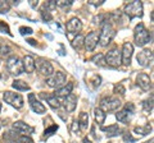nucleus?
<instances>
[{"instance_id":"obj_33","label":"nucleus","mask_w":154,"mask_h":143,"mask_svg":"<svg viewBox=\"0 0 154 143\" xmlns=\"http://www.w3.org/2000/svg\"><path fill=\"white\" fill-rule=\"evenodd\" d=\"M11 10V3L0 0V13H8Z\"/></svg>"},{"instance_id":"obj_19","label":"nucleus","mask_w":154,"mask_h":143,"mask_svg":"<svg viewBox=\"0 0 154 143\" xmlns=\"http://www.w3.org/2000/svg\"><path fill=\"white\" fill-rule=\"evenodd\" d=\"M22 64H23V70H26L27 73H32V72H35V59H33L31 55L23 56Z\"/></svg>"},{"instance_id":"obj_44","label":"nucleus","mask_w":154,"mask_h":143,"mask_svg":"<svg viewBox=\"0 0 154 143\" xmlns=\"http://www.w3.org/2000/svg\"><path fill=\"white\" fill-rule=\"evenodd\" d=\"M27 42H28L30 45H33V46L36 45V41H35V40H27Z\"/></svg>"},{"instance_id":"obj_13","label":"nucleus","mask_w":154,"mask_h":143,"mask_svg":"<svg viewBox=\"0 0 154 143\" xmlns=\"http://www.w3.org/2000/svg\"><path fill=\"white\" fill-rule=\"evenodd\" d=\"M136 59H137V63L141 66H146L153 60V51L150 49H144L137 54Z\"/></svg>"},{"instance_id":"obj_10","label":"nucleus","mask_w":154,"mask_h":143,"mask_svg":"<svg viewBox=\"0 0 154 143\" xmlns=\"http://www.w3.org/2000/svg\"><path fill=\"white\" fill-rule=\"evenodd\" d=\"M134 54V45L131 42H125L122 46V51H121V61L125 65H130L131 64V58Z\"/></svg>"},{"instance_id":"obj_12","label":"nucleus","mask_w":154,"mask_h":143,"mask_svg":"<svg viewBox=\"0 0 154 143\" xmlns=\"http://www.w3.org/2000/svg\"><path fill=\"white\" fill-rule=\"evenodd\" d=\"M135 110L134 105L132 104H127L122 110H119L117 114H116V119L121 123H127L128 119H130V115H132V112Z\"/></svg>"},{"instance_id":"obj_27","label":"nucleus","mask_w":154,"mask_h":143,"mask_svg":"<svg viewBox=\"0 0 154 143\" xmlns=\"http://www.w3.org/2000/svg\"><path fill=\"white\" fill-rule=\"evenodd\" d=\"M40 14H41V18H42V19H44L45 22H50V21H53V14H51V12L49 10V9L46 8L45 4L42 5Z\"/></svg>"},{"instance_id":"obj_36","label":"nucleus","mask_w":154,"mask_h":143,"mask_svg":"<svg viewBox=\"0 0 154 143\" xmlns=\"http://www.w3.org/2000/svg\"><path fill=\"white\" fill-rule=\"evenodd\" d=\"M17 143H33V141L27 136H19L17 138Z\"/></svg>"},{"instance_id":"obj_30","label":"nucleus","mask_w":154,"mask_h":143,"mask_svg":"<svg viewBox=\"0 0 154 143\" xmlns=\"http://www.w3.org/2000/svg\"><path fill=\"white\" fill-rule=\"evenodd\" d=\"M11 52H12V49L8 45H2L0 46V58L2 59L9 58V56H11Z\"/></svg>"},{"instance_id":"obj_4","label":"nucleus","mask_w":154,"mask_h":143,"mask_svg":"<svg viewBox=\"0 0 154 143\" xmlns=\"http://www.w3.org/2000/svg\"><path fill=\"white\" fill-rule=\"evenodd\" d=\"M125 14L130 18V19H134V18H141L143 17V3L139 1V0H135V1L128 3L126 7H125Z\"/></svg>"},{"instance_id":"obj_9","label":"nucleus","mask_w":154,"mask_h":143,"mask_svg":"<svg viewBox=\"0 0 154 143\" xmlns=\"http://www.w3.org/2000/svg\"><path fill=\"white\" fill-rule=\"evenodd\" d=\"M104 59H105V64L110 65V66H119L121 65V51L118 49H112L109 50L107 54L104 55Z\"/></svg>"},{"instance_id":"obj_46","label":"nucleus","mask_w":154,"mask_h":143,"mask_svg":"<svg viewBox=\"0 0 154 143\" xmlns=\"http://www.w3.org/2000/svg\"><path fill=\"white\" fill-rule=\"evenodd\" d=\"M146 143H153V139H150V142H146Z\"/></svg>"},{"instance_id":"obj_26","label":"nucleus","mask_w":154,"mask_h":143,"mask_svg":"<svg viewBox=\"0 0 154 143\" xmlns=\"http://www.w3.org/2000/svg\"><path fill=\"white\" fill-rule=\"evenodd\" d=\"M84 40H85L84 36H81V35L76 36L75 39L72 40V47H73L75 50H80L81 47L84 46Z\"/></svg>"},{"instance_id":"obj_48","label":"nucleus","mask_w":154,"mask_h":143,"mask_svg":"<svg viewBox=\"0 0 154 143\" xmlns=\"http://www.w3.org/2000/svg\"><path fill=\"white\" fill-rule=\"evenodd\" d=\"M0 78H2V74H0Z\"/></svg>"},{"instance_id":"obj_43","label":"nucleus","mask_w":154,"mask_h":143,"mask_svg":"<svg viewBox=\"0 0 154 143\" xmlns=\"http://www.w3.org/2000/svg\"><path fill=\"white\" fill-rule=\"evenodd\" d=\"M30 5H31L32 8H36V7H37V1H35V0H31V1H30Z\"/></svg>"},{"instance_id":"obj_29","label":"nucleus","mask_w":154,"mask_h":143,"mask_svg":"<svg viewBox=\"0 0 154 143\" xmlns=\"http://www.w3.org/2000/svg\"><path fill=\"white\" fill-rule=\"evenodd\" d=\"M91 61L95 63L96 65H99V66H105V65H107V64H105V59H104V55L103 54L94 55L93 58H91Z\"/></svg>"},{"instance_id":"obj_1","label":"nucleus","mask_w":154,"mask_h":143,"mask_svg":"<svg viewBox=\"0 0 154 143\" xmlns=\"http://www.w3.org/2000/svg\"><path fill=\"white\" fill-rule=\"evenodd\" d=\"M134 40H135V44H136L139 47L145 46L148 42L152 40L150 32L144 27L143 23H139V25L135 27V30H134Z\"/></svg>"},{"instance_id":"obj_8","label":"nucleus","mask_w":154,"mask_h":143,"mask_svg":"<svg viewBox=\"0 0 154 143\" xmlns=\"http://www.w3.org/2000/svg\"><path fill=\"white\" fill-rule=\"evenodd\" d=\"M35 69H37L45 77H50L54 73V68H53L51 63H49L46 59H42V58H38L35 61Z\"/></svg>"},{"instance_id":"obj_11","label":"nucleus","mask_w":154,"mask_h":143,"mask_svg":"<svg viewBox=\"0 0 154 143\" xmlns=\"http://www.w3.org/2000/svg\"><path fill=\"white\" fill-rule=\"evenodd\" d=\"M13 129H14L16 133H18V134L27 136V137H30V134H32V133L35 132V128L30 127L25 121H16L13 124Z\"/></svg>"},{"instance_id":"obj_21","label":"nucleus","mask_w":154,"mask_h":143,"mask_svg":"<svg viewBox=\"0 0 154 143\" xmlns=\"http://www.w3.org/2000/svg\"><path fill=\"white\" fill-rule=\"evenodd\" d=\"M72 89H73V84L68 83L67 86H63V87L58 88L57 91L54 92V96L55 97H67L68 95L72 93Z\"/></svg>"},{"instance_id":"obj_5","label":"nucleus","mask_w":154,"mask_h":143,"mask_svg":"<svg viewBox=\"0 0 154 143\" xmlns=\"http://www.w3.org/2000/svg\"><path fill=\"white\" fill-rule=\"evenodd\" d=\"M121 106V100L118 97H104L102 101H100V106L99 109L104 112H110V111H116L117 109Z\"/></svg>"},{"instance_id":"obj_14","label":"nucleus","mask_w":154,"mask_h":143,"mask_svg":"<svg viewBox=\"0 0 154 143\" xmlns=\"http://www.w3.org/2000/svg\"><path fill=\"white\" fill-rule=\"evenodd\" d=\"M84 45L88 51H94L98 45V32H90L84 40Z\"/></svg>"},{"instance_id":"obj_25","label":"nucleus","mask_w":154,"mask_h":143,"mask_svg":"<svg viewBox=\"0 0 154 143\" xmlns=\"http://www.w3.org/2000/svg\"><path fill=\"white\" fill-rule=\"evenodd\" d=\"M79 127H81L82 129H86L89 125V114L88 112H81L80 114V116H79Z\"/></svg>"},{"instance_id":"obj_32","label":"nucleus","mask_w":154,"mask_h":143,"mask_svg":"<svg viewBox=\"0 0 154 143\" xmlns=\"http://www.w3.org/2000/svg\"><path fill=\"white\" fill-rule=\"evenodd\" d=\"M58 8H63V9H68L72 4H73V0H59V1H55Z\"/></svg>"},{"instance_id":"obj_38","label":"nucleus","mask_w":154,"mask_h":143,"mask_svg":"<svg viewBox=\"0 0 154 143\" xmlns=\"http://www.w3.org/2000/svg\"><path fill=\"white\" fill-rule=\"evenodd\" d=\"M0 31H3L4 33H8V35H12L11 33V31H9V27H8V25L5 22H0Z\"/></svg>"},{"instance_id":"obj_31","label":"nucleus","mask_w":154,"mask_h":143,"mask_svg":"<svg viewBox=\"0 0 154 143\" xmlns=\"http://www.w3.org/2000/svg\"><path fill=\"white\" fill-rule=\"evenodd\" d=\"M143 107H144V110H145L146 112H152L153 111V95H150V97L144 101Z\"/></svg>"},{"instance_id":"obj_3","label":"nucleus","mask_w":154,"mask_h":143,"mask_svg":"<svg viewBox=\"0 0 154 143\" xmlns=\"http://www.w3.org/2000/svg\"><path fill=\"white\" fill-rule=\"evenodd\" d=\"M7 69L9 72V74L11 75H14V77H17V75L22 74L23 72V64H22V60L17 58L16 55H11L7 60Z\"/></svg>"},{"instance_id":"obj_35","label":"nucleus","mask_w":154,"mask_h":143,"mask_svg":"<svg viewBox=\"0 0 154 143\" xmlns=\"http://www.w3.org/2000/svg\"><path fill=\"white\" fill-rule=\"evenodd\" d=\"M57 130H58V125H57V124H54V125H51L50 128H46L44 134H45V137H50V136L54 134Z\"/></svg>"},{"instance_id":"obj_37","label":"nucleus","mask_w":154,"mask_h":143,"mask_svg":"<svg viewBox=\"0 0 154 143\" xmlns=\"http://www.w3.org/2000/svg\"><path fill=\"white\" fill-rule=\"evenodd\" d=\"M19 32H21V35L26 36V35H31L33 31H32L31 27H21V28H19Z\"/></svg>"},{"instance_id":"obj_47","label":"nucleus","mask_w":154,"mask_h":143,"mask_svg":"<svg viewBox=\"0 0 154 143\" xmlns=\"http://www.w3.org/2000/svg\"><path fill=\"white\" fill-rule=\"evenodd\" d=\"M0 111H2V104H0Z\"/></svg>"},{"instance_id":"obj_41","label":"nucleus","mask_w":154,"mask_h":143,"mask_svg":"<svg viewBox=\"0 0 154 143\" xmlns=\"http://www.w3.org/2000/svg\"><path fill=\"white\" fill-rule=\"evenodd\" d=\"M104 1L105 0H98V1H96V0H89V4L90 5H94V7H99V5H102V4H104Z\"/></svg>"},{"instance_id":"obj_18","label":"nucleus","mask_w":154,"mask_h":143,"mask_svg":"<svg viewBox=\"0 0 154 143\" xmlns=\"http://www.w3.org/2000/svg\"><path fill=\"white\" fill-rule=\"evenodd\" d=\"M63 105H64V109L68 112H72L76 109V106H77V97L75 96L73 93H71V95H68L66 98H64V102H63Z\"/></svg>"},{"instance_id":"obj_20","label":"nucleus","mask_w":154,"mask_h":143,"mask_svg":"<svg viewBox=\"0 0 154 143\" xmlns=\"http://www.w3.org/2000/svg\"><path fill=\"white\" fill-rule=\"evenodd\" d=\"M40 97L41 98H45L46 101H48V104L50 105V107H53V109H59L60 107L59 98L55 97L54 95H45L44 92H42V93H40Z\"/></svg>"},{"instance_id":"obj_22","label":"nucleus","mask_w":154,"mask_h":143,"mask_svg":"<svg viewBox=\"0 0 154 143\" xmlns=\"http://www.w3.org/2000/svg\"><path fill=\"white\" fill-rule=\"evenodd\" d=\"M94 118H95V121L98 123V125L102 127L104 124V121H105V119H107V114L100 110L99 107H96L94 110Z\"/></svg>"},{"instance_id":"obj_40","label":"nucleus","mask_w":154,"mask_h":143,"mask_svg":"<svg viewBox=\"0 0 154 143\" xmlns=\"http://www.w3.org/2000/svg\"><path fill=\"white\" fill-rule=\"evenodd\" d=\"M123 141L125 142H130V143H134L135 142V138L131 137V134H130V132H126L123 134Z\"/></svg>"},{"instance_id":"obj_17","label":"nucleus","mask_w":154,"mask_h":143,"mask_svg":"<svg viewBox=\"0 0 154 143\" xmlns=\"http://www.w3.org/2000/svg\"><path fill=\"white\" fill-rule=\"evenodd\" d=\"M82 30V22H81L79 18H71V19L67 22V31L71 33H77Z\"/></svg>"},{"instance_id":"obj_15","label":"nucleus","mask_w":154,"mask_h":143,"mask_svg":"<svg viewBox=\"0 0 154 143\" xmlns=\"http://www.w3.org/2000/svg\"><path fill=\"white\" fill-rule=\"evenodd\" d=\"M28 102H30L31 109H32V110L35 111L36 114H44V112L46 111V107L35 97V95H33V93L28 95Z\"/></svg>"},{"instance_id":"obj_16","label":"nucleus","mask_w":154,"mask_h":143,"mask_svg":"<svg viewBox=\"0 0 154 143\" xmlns=\"http://www.w3.org/2000/svg\"><path fill=\"white\" fill-rule=\"evenodd\" d=\"M136 83H137L139 87L143 89V91H149V89L152 88V79L145 73H140V74L137 75Z\"/></svg>"},{"instance_id":"obj_6","label":"nucleus","mask_w":154,"mask_h":143,"mask_svg":"<svg viewBox=\"0 0 154 143\" xmlns=\"http://www.w3.org/2000/svg\"><path fill=\"white\" fill-rule=\"evenodd\" d=\"M3 100L7 104L12 105L16 109H22L23 107V97L19 93H14L11 91H5L3 95Z\"/></svg>"},{"instance_id":"obj_45","label":"nucleus","mask_w":154,"mask_h":143,"mask_svg":"<svg viewBox=\"0 0 154 143\" xmlns=\"http://www.w3.org/2000/svg\"><path fill=\"white\" fill-rule=\"evenodd\" d=\"M82 143H93V142H91V141L89 139V138H84V141H82Z\"/></svg>"},{"instance_id":"obj_2","label":"nucleus","mask_w":154,"mask_h":143,"mask_svg":"<svg viewBox=\"0 0 154 143\" xmlns=\"http://www.w3.org/2000/svg\"><path fill=\"white\" fill-rule=\"evenodd\" d=\"M114 36H116L114 28L112 27V25L109 22H105L102 27V31L98 35V42L100 44V46L105 47L110 44V41L114 39Z\"/></svg>"},{"instance_id":"obj_34","label":"nucleus","mask_w":154,"mask_h":143,"mask_svg":"<svg viewBox=\"0 0 154 143\" xmlns=\"http://www.w3.org/2000/svg\"><path fill=\"white\" fill-rule=\"evenodd\" d=\"M113 92H114L116 95H121V96H123V95L126 93V89H125L123 84L118 83V84H116V86H114V88H113Z\"/></svg>"},{"instance_id":"obj_7","label":"nucleus","mask_w":154,"mask_h":143,"mask_svg":"<svg viewBox=\"0 0 154 143\" xmlns=\"http://www.w3.org/2000/svg\"><path fill=\"white\" fill-rule=\"evenodd\" d=\"M66 74L63 73V72H57V73H53L50 77H48L46 79V83L49 87L51 88H60V87H63L64 83H66Z\"/></svg>"},{"instance_id":"obj_23","label":"nucleus","mask_w":154,"mask_h":143,"mask_svg":"<svg viewBox=\"0 0 154 143\" xmlns=\"http://www.w3.org/2000/svg\"><path fill=\"white\" fill-rule=\"evenodd\" d=\"M102 129L107 133V137H116V136H118V133H121V128L117 124H112L108 128H102Z\"/></svg>"},{"instance_id":"obj_39","label":"nucleus","mask_w":154,"mask_h":143,"mask_svg":"<svg viewBox=\"0 0 154 143\" xmlns=\"http://www.w3.org/2000/svg\"><path fill=\"white\" fill-rule=\"evenodd\" d=\"M100 82H102V78H100L99 75H94V78L91 79V83L94 84V87H99Z\"/></svg>"},{"instance_id":"obj_42","label":"nucleus","mask_w":154,"mask_h":143,"mask_svg":"<svg viewBox=\"0 0 154 143\" xmlns=\"http://www.w3.org/2000/svg\"><path fill=\"white\" fill-rule=\"evenodd\" d=\"M72 132L76 133V134H79L80 127H79V123H77V121H73V123H72Z\"/></svg>"},{"instance_id":"obj_28","label":"nucleus","mask_w":154,"mask_h":143,"mask_svg":"<svg viewBox=\"0 0 154 143\" xmlns=\"http://www.w3.org/2000/svg\"><path fill=\"white\" fill-rule=\"evenodd\" d=\"M134 130H135V133H136V134L146 136V134H149V133L152 132V125L146 124V125H144V127H136Z\"/></svg>"},{"instance_id":"obj_24","label":"nucleus","mask_w":154,"mask_h":143,"mask_svg":"<svg viewBox=\"0 0 154 143\" xmlns=\"http://www.w3.org/2000/svg\"><path fill=\"white\" fill-rule=\"evenodd\" d=\"M12 87L17 91H30V86H28L26 82L23 80H19V79H16L14 82L12 83Z\"/></svg>"}]
</instances>
